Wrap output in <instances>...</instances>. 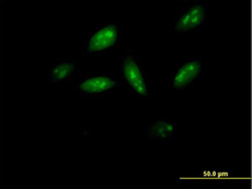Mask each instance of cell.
Wrapping results in <instances>:
<instances>
[{
  "instance_id": "cell-1",
  "label": "cell",
  "mask_w": 252,
  "mask_h": 189,
  "mask_svg": "<svg viewBox=\"0 0 252 189\" xmlns=\"http://www.w3.org/2000/svg\"><path fill=\"white\" fill-rule=\"evenodd\" d=\"M121 86L128 91L132 100H153V80L141 57L132 50L125 51L115 70Z\"/></svg>"
},
{
  "instance_id": "cell-2",
  "label": "cell",
  "mask_w": 252,
  "mask_h": 189,
  "mask_svg": "<svg viewBox=\"0 0 252 189\" xmlns=\"http://www.w3.org/2000/svg\"><path fill=\"white\" fill-rule=\"evenodd\" d=\"M124 37V27L113 20L103 25H93L81 47V56L96 58L109 54L121 44Z\"/></svg>"
},
{
  "instance_id": "cell-3",
  "label": "cell",
  "mask_w": 252,
  "mask_h": 189,
  "mask_svg": "<svg viewBox=\"0 0 252 189\" xmlns=\"http://www.w3.org/2000/svg\"><path fill=\"white\" fill-rule=\"evenodd\" d=\"M121 87V82L115 72L89 73L75 82L74 92L83 100L107 101Z\"/></svg>"
},
{
  "instance_id": "cell-4",
  "label": "cell",
  "mask_w": 252,
  "mask_h": 189,
  "mask_svg": "<svg viewBox=\"0 0 252 189\" xmlns=\"http://www.w3.org/2000/svg\"><path fill=\"white\" fill-rule=\"evenodd\" d=\"M209 4L207 1H192L183 8L172 19V31L178 35L199 31L209 23Z\"/></svg>"
},
{
  "instance_id": "cell-5",
  "label": "cell",
  "mask_w": 252,
  "mask_h": 189,
  "mask_svg": "<svg viewBox=\"0 0 252 189\" xmlns=\"http://www.w3.org/2000/svg\"><path fill=\"white\" fill-rule=\"evenodd\" d=\"M205 72L203 57H183L171 73L167 87L176 92L190 89Z\"/></svg>"
},
{
  "instance_id": "cell-6",
  "label": "cell",
  "mask_w": 252,
  "mask_h": 189,
  "mask_svg": "<svg viewBox=\"0 0 252 189\" xmlns=\"http://www.w3.org/2000/svg\"><path fill=\"white\" fill-rule=\"evenodd\" d=\"M80 71L77 61L71 57H60L49 68V85L52 88H61L71 82Z\"/></svg>"
},
{
  "instance_id": "cell-7",
  "label": "cell",
  "mask_w": 252,
  "mask_h": 189,
  "mask_svg": "<svg viewBox=\"0 0 252 189\" xmlns=\"http://www.w3.org/2000/svg\"><path fill=\"white\" fill-rule=\"evenodd\" d=\"M177 124L169 117H158L143 130V136L148 139L169 144L177 135Z\"/></svg>"
}]
</instances>
